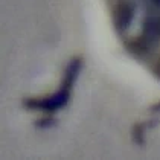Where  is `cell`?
Instances as JSON below:
<instances>
[{
  "instance_id": "cell-1",
  "label": "cell",
  "mask_w": 160,
  "mask_h": 160,
  "mask_svg": "<svg viewBox=\"0 0 160 160\" xmlns=\"http://www.w3.org/2000/svg\"><path fill=\"white\" fill-rule=\"evenodd\" d=\"M159 108H160V104H157V105L154 107V110H159Z\"/></svg>"
}]
</instances>
